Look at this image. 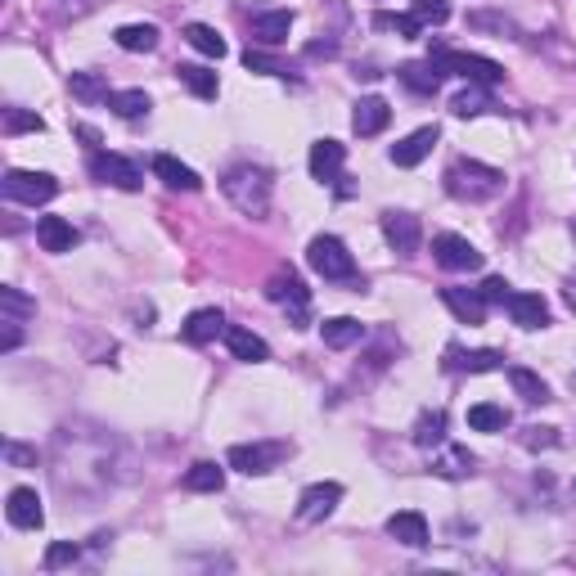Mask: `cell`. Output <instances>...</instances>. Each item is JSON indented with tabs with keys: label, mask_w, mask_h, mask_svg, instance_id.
<instances>
[{
	"label": "cell",
	"mask_w": 576,
	"mask_h": 576,
	"mask_svg": "<svg viewBox=\"0 0 576 576\" xmlns=\"http://www.w3.org/2000/svg\"><path fill=\"white\" fill-rule=\"evenodd\" d=\"M5 518L14 522L18 531H36L45 522V509H41V495L32 491V486H14V491L5 495Z\"/></svg>",
	"instance_id": "7c38bea8"
},
{
	"label": "cell",
	"mask_w": 576,
	"mask_h": 576,
	"mask_svg": "<svg viewBox=\"0 0 576 576\" xmlns=\"http://www.w3.org/2000/svg\"><path fill=\"white\" fill-rule=\"evenodd\" d=\"M81 558V545H72V540H54L50 549H45V567H68V563H77Z\"/></svg>",
	"instance_id": "60d3db41"
},
{
	"label": "cell",
	"mask_w": 576,
	"mask_h": 576,
	"mask_svg": "<svg viewBox=\"0 0 576 576\" xmlns=\"http://www.w3.org/2000/svg\"><path fill=\"white\" fill-rule=\"evenodd\" d=\"M414 446H423V450L446 446V414H441V410H423L419 423H414Z\"/></svg>",
	"instance_id": "1f68e13d"
},
{
	"label": "cell",
	"mask_w": 576,
	"mask_h": 576,
	"mask_svg": "<svg viewBox=\"0 0 576 576\" xmlns=\"http://www.w3.org/2000/svg\"><path fill=\"white\" fill-rule=\"evenodd\" d=\"M288 455H293V441H239V446H230L225 464L239 468V473H248V477H261L275 464H284Z\"/></svg>",
	"instance_id": "277c9868"
},
{
	"label": "cell",
	"mask_w": 576,
	"mask_h": 576,
	"mask_svg": "<svg viewBox=\"0 0 576 576\" xmlns=\"http://www.w3.org/2000/svg\"><path fill=\"white\" fill-rule=\"evenodd\" d=\"M414 18H419V23H446L450 0H414Z\"/></svg>",
	"instance_id": "b9f144b4"
},
{
	"label": "cell",
	"mask_w": 576,
	"mask_h": 576,
	"mask_svg": "<svg viewBox=\"0 0 576 576\" xmlns=\"http://www.w3.org/2000/svg\"><path fill=\"white\" fill-rule=\"evenodd\" d=\"M288 32H293V9H266L252 18V41L261 45H284Z\"/></svg>",
	"instance_id": "ffe728a7"
},
{
	"label": "cell",
	"mask_w": 576,
	"mask_h": 576,
	"mask_svg": "<svg viewBox=\"0 0 576 576\" xmlns=\"http://www.w3.org/2000/svg\"><path fill=\"white\" fill-rule=\"evenodd\" d=\"M509 315H513V324L518 329H545L549 324V306H545V297L540 293H509Z\"/></svg>",
	"instance_id": "2e32d148"
},
{
	"label": "cell",
	"mask_w": 576,
	"mask_h": 576,
	"mask_svg": "<svg viewBox=\"0 0 576 576\" xmlns=\"http://www.w3.org/2000/svg\"><path fill=\"white\" fill-rule=\"evenodd\" d=\"M468 428L473 432H504L509 428V410L495 401H477V405H468Z\"/></svg>",
	"instance_id": "f1b7e54d"
},
{
	"label": "cell",
	"mask_w": 576,
	"mask_h": 576,
	"mask_svg": "<svg viewBox=\"0 0 576 576\" xmlns=\"http://www.w3.org/2000/svg\"><path fill=\"white\" fill-rule=\"evenodd\" d=\"M468 27H491V32H500V36L518 32V27H513L509 18H500V14H468Z\"/></svg>",
	"instance_id": "ee69618b"
},
{
	"label": "cell",
	"mask_w": 576,
	"mask_h": 576,
	"mask_svg": "<svg viewBox=\"0 0 576 576\" xmlns=\"http://www.w3.org/2000/svg\"><path fill=\"white\" fill-rule=\"evenodd\" d=\"M0 315H5V320H32L36 302L27 293H18L14 284H0Z\"/></svg>",
	"instance_id": "e575fe53"
},
{
	"label": "cell",
	"mask_w": 576,
	"mask_h": 576,
	"mask_svg": "<svg viewBox=\"0 0 576 576\" xmlns=\"http://www.w3.org/2000/svg\"><path fill=\"white\" fill-rule=\"evenodd\" d=\"M0 324H5V333H0V351H14L18 342H23V320H5V315H0Z\"/></svg>",
	"instance_id": "bcb514c9"
},
{
	"label": "cell",
	"mask_w": 576,
	"mask_h": 576,
	"mask_svg": "<svg viewBox=\"0 0 576 576\" xmlns=\"http://www.w3.org/2000/svg\"><path fill=\"white\" fill-rule=\"evenodd\" d=\"M432 257H437L441 270H482V252L464 234H437L432 239Z\"/></svg>",
	"instance_id": "9c48e42d"
},
{
	"label": "cell",
	"mask_w": 576,
	"mask_h": 576,
	"mask_svg": "<svg viewBox=\"0 0 576 576\" xmlns=\"http://www.w3.org/2000/svg\"><path fill=\"white\" fill-rule=\"evenodd\" d=\"M387 536L401 540V545H410V549H423L428 545V518H423L419 509H401V513L387 518Z\"/></svg>",
	"instance_id": "9a60e30c"
},
{
	"label": "cell",
	"mask_w": 576,
	"mask_h": 576,
	"mask_svg": "<svg viewBox=\"0 0 576 576\" xmlns=\"http://www.w3.org/2000/svg\"><path fill=\"white\" fill-rule=\"evenodd\" d=\"M176 77H180V86L194 90L198 99H216V95H221V81H216V72L203 68V63H180Z\"/></svg>",
	"instance_id": "4316f807"
},
{
	"label": "cell",
	"mask_w": 576,
	"mask_h": 576,
	"mask_svg": "<svg viewBox=\"0 0 576 576\" xmlns=\"http://www.w3.org/2000/svg\"><path fill=\"white\" fill-rule=\"evenodd\" d=\"M563 297H567V306L576 311V275H567V288H563Z\"/></svg>",
	"instance_id": "7dc6e473"
},
{
	"label": "cell",
	"mask_w": 576,
	"mask_h": 576,
	"mask_svg": "<svg viewBox=\"0 0 576 576\" xmlns=\"http://www.w3.org/2000/svg\"><path fill=\"white\" fill-rule=\"evenodd\" d=\"M225 486V468L221 464H212V459H198V464H189V473H185V491H221Z\"/></svg>",
	"instance_id": "4dcf8cb0"
},
{
	"label": "cell",
	"mask_w": 576,
	"mask_h": 576,
	"mask_svg": "<svg viewBox=\"0 0 576 576\" xmlns=\"http://www.w3.org/2000/svg\"><path fill=\"white\" fill-rule=\"evenodd\" d=\"M113 41L122 45L126 54H149V50H158V27L153 23H122L113 32Z\"/></svg>",
	"instance_id": "484cf974"
},
{
	"label": "cell",
	"mask_w": 576,
	"mask_h": 576,
	"mask_svg": "<svg viewBox=\"0 0 576 576\" xmlns=\"http://www.w3.org/2000/svg\"><path fill=\"white\" fill-rule=\"evenodd\" d=\"M243 63H248V72H270V77H288L284 63L270 59V54H261V50H248V54H243Z\"/></svg>",
	"instance_id": "7bdbcfd3"
},
{
	"label": "cell",
	"mask_w": 576,
	"mask_h": 576,
	"mask_svg": "<svg viewBox=\"0 0 576 576\" xmlns=\"http://www.w3.org/2000/svg\"><path fill=\"white\" fill-rule=\"evenodd\" d=\"M185 41L194 45L198 54H207V59H221V54H225V36L216 32V27H207V23H189L185 27Z\"/></svg>",
	"instance_id": "d6a6232c"
},
{
	"label": "cell",
	"mask_w": 576,
	"mask_h": 576,
	"mask_svg": "<svg viewBox=\"0 0 576 576\" xmlns=\"http://www.w3.org/2000/svg\"><path fill=\"white\" fill-rule=\"evenodd\" d=\"M437 59L441 72H455V77L473 81V86H495V81H504V68L495 59H486V54H464V50H437L432 54Z\"/></svg>",
	"instance_id": "8992f818"
},
{
	"label": "cell",
	"mask_w": 576,
	"mask_h": 576,
	"mask_svg": "<svg viewBox=\"0 0 576 576\" xmlns=\"http://www.w3.org/2000/svg\"><path fill=\"white\" fill-rule=\"evenodd\" d=\"M266 297L279 306H288L293 311V324L297 329H306V306H311V293H306V284L293 275V270H275V275L266 279Z\"/></svg>",
	"instance_id": "52a82bcc"
},
{
	"label": "cell",
	"mask_w": 576,
	"mask_h": 576,
	"mask_svg": "<svg viewBox=\"0 0 576 576\" xmlns=\"http://www.w3.org/2000/svg\"><path fill=\"white\" fill-rule=\"evenodd\" d=\"M504 189V171L500 167H486L477 158H455L446 167V194L459 198V203H486Z\"/></svg>",
	"instance_id": "7a4b0ae2"
},
{
	"label": "cell",
	"mask_w": 576,
	"mask_h": 576,
	"mask_svg": "<svg viewBox=\"0 0 576 576\" xmlns=\"http://www.w3.org/2000/svg\"><path fill=\"white\" fill-rule=\"evenodd\" d=\"M477 293H482V297H486V302H509V293H513V288H509V279L491 275V279H486V284H482V288H477Z\"/></svg>",
	"instance_id": "f6af8a7d"
},
{
	"label": "cell",
	"mask_w": 576,
	"mask_h": 576,
	"mask_svg": "<svg viewBox=\"0 0 576 576\" xmlns=\"http://www.w3.org/2000/svg\"><path fill=\"white\" fill-rule=\"evenodd\" d=\"M486 108H491V95H486V86H473V81H468L464 95L450 99V113L455 117H482Z\"/></svg>",
	"instance_id": "d590c367"
},
{
	"label": "cell",
	"mask_w": 576,
	"mask_h": 576,
	"mask_svg": "<svg viewBox=\"0 0 576 576\" xmlns=\"http://www.w3.org/2000/svg\"><path fill=\"white\" fill-rule=\"evenodd\" d=\"M0 194H5L9 203L41 207V203H50V198L59 194V180H54L50 171H23V167H14V171H5V176H0Z\"/></svg>",
	"instance_id": "5b68a950"
},
{
	"label": "cell",
	"mask_w": 576,
	"mask_h": 576,
	"mask_svg": "<svg viewBox=\"0 0 576 576\" xmlns=\"http://www.w3.org/2000/svg\"><path fill=\"white\" fill-rule=\"evenodd\" d=\"M509 383H513V392H518L527 405H545V401H549V383H545L540 374H531V369L513 365V369H509Z\"/></svg>",
	"instance_id": "f546056e"
},
{
	"label": "cell",
	"mask_w": 576,
	"mask_h": 576,
	"mask_svg": "<svg viewBox=\"0 0 576 576\" xmlns=\"http://www.w3.org/2000/svg\"><path fill=\"white\" fill-rule=\"evenodd\" d=\"M0 126H5V135H27V131H41L45 122L36 113H27V108H5Z\"/></svg>",
	"instance_id": "f35d334b"
},
{
	"label": "cell",
	"mask_w": 576,
	"mask_h": 576,
	"mask_svg": "<svg viewBox=\"0 0 576 576\" xmlns=\"http://www.w3.org/2000/svg\"><path fill=\"white\" fill-rule=\"evenodd\" d=\"M383 239L392 243V252H401V257H414L423 243V225L414 212H383Z\"/></svg>",
	"instance_id": "30bf717a"
},
{
	"label": "cell",
	"mask_w": 576,
	"mask_h": 576,
	"mask_svg": "<svg viewBox=\"0 0 576 576\" xmlns=\"http://www.w3.org/2000/svg\"><path fill=\"white\" fill-rule=\"evenodd\" d=\"M387 122H392V108H387V99H378V95H365L356 104V113H351V131L356 135H378Z\"/></svg>",
	"instance_id": "603a6c76"
},
{
	"label": "cell",
	"mask_w": 576,
	"mask_h": 576,
	"mask_svg": "<svg viewBox=\"0 0 576 576\" xmlns=\"http://www.w3.org/2000/svg\"><path fill=\"white\" fill-rule=\"evenodd\" d=\"M374 27H387V32H401V36H419L423 23L414 14H374Z\"/></svg>",
	"instance_id": "ab89813d"
},
{
	"label": "cell",
	"mask_w": 576,
	"mask_h": 576,
	"mask_svg": "<svg viewBox=\"0 0 576 576\" xmlns=\"http://www.w3.org/2000/svg\"><path fill=\"white\" fill-rule=\"evenodd\" d=\"M77 239L81 234L72 230V221H63V216H41V221H36V243H41L45 252H72Z\"/></svg>",
	"instance_id": "d6986e66"
},
{
	"label": "cell",
	"mask_w": 576,
	"mask_h": 576,
	"mask_svg": "<svg viewBox=\"0 0 576 576\" xmlns=\"http://www.w3.org/2000/svg\"><path fill=\"white\" fill-rule=\"evenodd\" d=\"M473 464L477 459L468 455V450H446V459H432V473H441V477H468L473 473Z\"/></svg>",
	"instance_id": "74e56055"
},
{
	"label": "cell",
	"mask_w": 576,
	"mask_h": 576,
	"mask_svg": "<svg viewBox=\"0 0 576 576\" xmlns=\"http://www.w3.org/2000/svg\"><path fill=\"white\" fill-rule=\"evenodd\" d=\"M320 333H324V347L347 351V347H356V342L365 338V324L351 320V315H333V320L320 324Z\"/></svg>",
	"instance_id": "d4e9b609"
},
{
	"label": "cell",
	"mask_w": 576,
	"mask_h": 576,
	"mask_svg": "<svg viewBox=\"0 0 576 576\" xmlns=\"http://www.w3.org/2000/svg\"><path fill=\"white\" fill-rule=\"evenodd\" d=\"M306 261H311V270L320 279H329V284H356L365 288V279H356V261H351L347 243L338 239V234H315L311 243H306Z\"/></svg>",
	"instance_id": "3957f363"
},
{
	"label": "cell",
	"mask_w": 576,
	"mask_h": 576,
	"mask_svg": "<svg viewBox=\"0 0 576 576\" xmlns=\"http://www.w3.org/2000/svg\"><path fill=\"white\" fill-rule=\"evenodd\" d=\"M432 144H437V126H419V131H410L405 140H396L387 158H392L396 167H419V162L432 153Z\"/></svg>",
	"instance_id": "4fadbf2b"
},
{
	"label": "cell",
	"mask_w": 576,
	"mask_h": 576,
	"mask_svg": "<svg viewBox=\"0 0 576 576\" xmlns=\"http://www.w3.org/2000/svg\"><path fill=\"white\" fill-rule=\"evenodd\" d=\"M225 347H230V356L234 360H248V365H257V360H266L270 356V347H266V338H257L252 329H239V324H225Z\"/></svg>",
	"instance_id": "7402d4cb"
},
{
	"label": "cell",
	"mask_w": 576,
	"mask_h": 576,
	"mask_svg": "<svg viewBox=\"0 0 576 576\" xmlns=\"http://www.w3.org/2000/svg\"><path fill=\"white\" fill-rule=\"evenodd\" d=\"M500 365H504V356H500V351H491V347H482V351H459V347H450V369L491 374V369H500Z\"/></svg>",
	"instance_id": "83f0119b"
},
{
	"label": "cell",
	"mask_w": 576,
	"mask_h": 576,
	"mask_svg": "<svg viewBox=\"0 0 576 576\" xmlns=\"http://www.w3.org/2000/svg\"><path fill=\"white\" fill-rule=\"evenodd\" d=\"M342 500V486L338 482H311L302 495H297V522H324Z\"/></svg>",
	"instance_id": "8fae6325"
},
{
	"label": "cell",
	"mask_w": 576,
	"mask_h": 576,
	"mask_svg": "<svg viewBox=\"0 0 576 576\" xmlns=\"http://www.w3.org/2000/svg\"><path fill=\"white\" fill-rule=\"evenodd\" d=\"M108 108H113L117 117H131L135 122V117H144L153 108V99L144 95V90H113V95H108Z\"/></svg>",
	"instance_id": "836d02e7"
},
{
	"label": "cell",
	"mask_w": 576,
	"mask_h": 576,
	"mask_svg": "<svg viewBox=\"0 0 576 576\" xmlns=\"http://www.w3.org/2000/svg\"><path fill=\"white\" fill-rule=\"evenodd\" d=\"M342 162H347V149H342L338 140H315L311 144V176L320 180V185H333V180H338Z\"/></svg>",
	"instance_id": "e0dca14e"
},
{
	"label": "cell",
	"mask_w": 576,
	"mask_h": 576,
	"mask_svg": "<svg viewBox=\"0 0 576 576\" xmlns=\"http://www.w3.org/2000/svg\"><path fill=\"white\" fill-rule=\"evenodd\" d=\"M396 77H401L414 95H437V86H441V77H446V72L437 68V59H428V63H401V68H396Z\"/></svg>",
	"instance_id": "cb8c5ba5"
},
{
	"label": "cell",
	"mask_w": 576,
	"mask_h": 576,
	"mask_svg": "<svg viewBox=\"0 0 576 576\" xmlns=\"http://www.w3.org/2000/svg\"><path fill=\"white\" fill-rule=\"evenodd\" d=\"M441 302L455 311L459 324H482L486 320V297L473 288H441Z\"/></svg>",
	"instance_id": "44dd1931"
},
{
	"label": "cell",
	"mask_w": 576,
	"mask_h": 576,
	"mask_svg": "<svg viewBox=\"0 0 576 576\" xmlns=\"http://www.w3.org/2000/svg\"><path fill=\"white\" fill-rule=\"evenodd\" d=\"M153 176H158L167 189H180V194H194V189L203 185V180H198V171L185 167L180 158H171V153H158V158H153Z\"/></svg>",
	"instance_id": "ac0fdd59"
},
{
	"label": "cell",
	"mask_w": 576,
	"mask_h": 576,
	"mask_svg": "<svg viewBox=\"0 0 576 576\" xmlns=\"http://www.w3.org/2000/svg\"><path fill=\"white\" fill-rule=\"evenodd\" d=\"M90 176L113 189H140V180H144L140 167H135L131 158H122V153H95V158H90Z\"/></svg>",
	"instance_id": "ba28073f"
},
{
	"label": "cell",
	"mask_w": 576,
	"mask_h": 576,
	"mask_svg": "<svg viewBox=\"0 0 576 576\" xmlns=\"http://www.w3.org/2000/svg\"><path fill=\"white\" fill-rule=\"evenodd\" d=\"M68 86H72V95L86 99V104H90V99H108V95H113V90H108V81L99 77V72H72Z\"/></svg>",
	"instance_id": "8d00e7d4"
},
{
	"label": "cell",
	"mask_w": 576,
	"mask_h": 576,
	"mask_svg": "<svg viewBox=\"0 0 576 576\" xmlns=\"http://www.w3.org/2000/svg\"><path fill=\"white\" fill-rule=\"evenodd\" d=\"M225 333V315L216 311V306H203V311H194L185 324H180V338L189 342V347H203V342L221 338Z\"/></svg>",
	"instance_id": "5bb4252c"
},
{
	"label": "cell",
	"mask_w": 576,
	"mask_h": 576,
	"mask_svg": "<svg viewBox=\"0 0 576 576\" xmlns=\"http://www.w3.org/2000/svg\"><path fill=\"white\" fill-rule=\"evenodd\" d=\"M221 189H225V198H230L243 216H252V221H266V216H270V198H275L270 171L252 167V162H239V167H230L221 176Z\"/></svg>",
	"instance_id": "6da1fadb"
}]
</instances>
